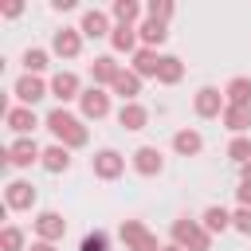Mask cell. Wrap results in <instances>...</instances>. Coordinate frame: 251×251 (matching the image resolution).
Returning <instances> with one entry per match:
<instances>
[{
  "label": "cell",
  "mask_w": 251,
  "mask_h": 251,
  "mask_svg": "<svg viewBox=\"0 0 251 251\" xmlns=\"http://www.w3.org/2000/svg\"><path fill=\"white\" fill-rule=\"evenodd\" d=\"M4 208H8V212H31V208H35V184H31V180H8V188H4Z\"/></svg>",
  "instance_id": "obj_10"
},
{
  "label": "cell",
  "mask_w": 251,
  "mask_h": 251,
  "mask_svg": "<svg viewBox=\"0 0 251 251\" xmlns=\"http://www.w3.org/2000/svg\"><path fill=\"white\" fill-rule=\"evenodd\" d=\"M51 8H55V12H71V8H75V0H51Z\"/></svg>",
  "instance_id": "obj_36"
},
{
  "label": "cell",
  "mask_w": 251,
  "mask_h": 251,
  "mask_svg": "<svg viewBox=\"0 0 251 251\" xmlns=\"http://www.w3.org/2000/svg\"><path fill=\"white\" fill-rule=\"evenodd\" d=\"M192 110H196V118H224L227 98H224V90H216V86H200L196 98H192Z\"/></svg>",
  "instance_id": "obj_7"
},
{
  "label": "cell",
  "mask_w": 251,
  "mask_h": 251,
  "mask_svg": "<svg viewBox=\"0 0 251 251\" xmlns=\"http://www.w3.org/2000/svg\"><path fill=\"white\" fill-rule=\"evenodd\" d=\"M78 31H82L86 39H110L114 24H110V16H106L102 8H86V12H82V24H78Z\"/></svg>",
  "instance_id": "obj_12"
},
{
  "label": "cell",
  "mask_w": 251,
  "mask_h": 251,
  "mask_svg": "<svg viewBox=\"0 0 251 251\" xmlns=\"http://www.w3.org/2000/svg\"><path fill=\"white\" fill-rule=\"evenodd\" d=\"M43 126H47V133L55 137V145H67V149H82V145L90 141V129L82 126V118H75L67 106H55V110L43 118Z\"/></svg>",
  "instance_id": "obj_1"
},
{
  "label": "cell",
  "mask_w": 251,
  "mask_h": 251,
  "mask_svg": "<svg viewBox=\"0 0 251 251\" xmlns=\"http://www.w3.org/2000/svg\"><path fill=\"white\" fill-rule=\"evenodd\" d=\"M31 227H35V239H43V243H59L63 235H67V220L59 216V212H39L35 220H31Z\"/></svg>",
  "instance_id": "obj_11"
},
{
  "label": "cell",
  "mask_w": 251,
  "mask_h": 251,
  "mask_svg": "<svg viewBox=\"0 0 251 251\" xmlns=\"http://www.w3.org/2000/svg\"><path fill=\"white\" fill-rule=\"evenodd\" d=\"M27 251H59V247H55V243H43V239H35Z\"/></svg>",
  "instance_id": "obj_37"
},
{
  "label": "cell",
  "mask_w": 251,
  "mask_h": 251,
  "mask_svg": "<svg viewBox=\"0 0 251 251\" xmlns=\"http://www.w3.org/2000/svg\"><path fill=\"white\" fill-rule=\"evenodd\" d=\"M129 165H133L137 176H161V173H165V157H161L157 145H141V149H133V153H129Z\"/></svg>",
  "instance_id": "obj_9"
},
{
  "label": "cell",
  "mask_w": 251,
  "mask_h": 251,
  "mask_svg": "<svg viewBox=\"0 0 251 251\" xmlns=\"http://www.w3.org/2000/svg\"><path fill=\"white\" fill-rule=\"evenodd\" d=\"M200 224H204V231H208V235H224V231L231 227V212H227V208H220V204H212V208H204Z\"/></svg>",
  "instance_id": "obj_21"
},
{
  "label": "cell",
  "mask_w": 251,
  "mask_h": 251,
  "mask_svg": "<svg viewBox=\"0 0 251 251\" xmlns=\"http://www.w3.org/2000/svg\"><path fill=\"white\" fill-rule=\"evenodd\" d=\"M0 251H24V231H20L16 224H8V227L0 231Z\"/></svg>",
  "instance_id": "obj_31"
},
{
  "label": "cell",
  "mask_w": 251,
  "mask_h": 251,
  "mask_svg": "<svg viewBox=\"0 0 251 251\" xmlns=\"http://www.w3.org/2000/svg\"><path fill=\"white\" fill-rule=\"evenodd\" d=\"M51 98H59L63 106H67V102H78V98H82L78 75H75V71H59V75L51 78Z\"/></svg>",
  "instance_id": "obj_14"
},
{
  "label": "cell",
  "mask_w": 251,
  "mask_h": 251,
  "mask_svg": "<svg viewBox=\"0 0 251 251\" xmlns=\"http://www.w3.org/2000/svg\"><path fill=\"white\" fill-rule=\"evenodd\" d=\"M51 51H55L59 59H78V51H82V31H78V27H59V31L51 35Z\"/></svg>",
  "instance_id": "obj_13"
},
{
  "label": "cell",
  "mask_w": 251,
  "mask_h": 251,
  "mask_svg": "<svg viewBox=\"0 0 251 251\" xmlns=\"http://www.w3.org/2000/svg\"><path fill=\"white\" fill-rule=\"evenodd\" d=\"M47 63H51V51H43V47H27L24 51V75H43Z\"/></svg>",
  "instance_id": "obj_29"
},
{
  "label": "cell",
  "mask_w": 251,
  "mask_h": 251,
  "mask_svg": "<svg viewBox=\"0 0 251 251\" xmlns=\"http://www.w3.org/2000/svg\"><path fill=\"white\" fill-rule=\"evenodd\" d=\"M137 35H141V47H153V51H157V47H161V43H165V39H169V27H165V24H157V20H149V16H145V20H141V24H137Z\"/></svg>",
  "instance_id": "obj_22"
},
{
  "label": "cell",
  "mask_w": 251,
  "mask_h": 251,
  "mask_svg": "<svg viewBox=\"0 0 251 251\" xmlns=\"http://www.w3.org/2000/svg\"><path fill=\"white\" fill-rule=\"evenodd\" d=\"M184 78V63L176 55H161V67H157V82L161 86H176Z\"/></svg>",
  "instance_id": "obj_27"
},
{
  "label": "cell",
  "mask_w": 251,
  "mask_h": 251,
  "mask_svg": "<svg viewBox=\"0 0 251 251\" xmlns=\"http://www.w3.org/2000/svg\"><path fill=\"white\" fill-rule=\"evenodd\" d=\"M220 122H224V126H227L235 137H243V133L251 129V106H227Z\"/></svg>",
  "instance_id": "obj_24"
},
{
  "label": "cell",
  "mask_w": 251,
  "mask_h": 251,
  "mask_svg": "<svg viewBox=\"0 0 251 251\" xmlns=\"http://www.w3.org/2000/svg\"><path fill=\"white\" fill-rule=\"evenodd\" d=\"M78 251H110V239H106V231H90V235L78 243Z\"/></svg>",
  "instance_id": "obj_33"
},
{
  "label": "cell",
  "mask_w": 251,
  "mask_h": 251,
  "mask_svg": "<svg viewBox=\"0 0 251 251\" xmlns=\"http://www.w3.org/2000/svg\"><path fill=\"white\" fill-rule=\"evenodd\" d=\"M118 126L129 129V133H137V129L149 126V110H145L141 102H122V110H118Z\"/></svg>",
  "instance_id": "obj_17"
},
{
  "label": "cell",
  "mask_w": 251,
  "mask_h": 251,
  "mask_svg": "<svg viewBox=\"0 0 251 251\" xmlns=\"http://www.w3.org/2000/svg\"><path fill=\"white\" fill-rule=\"evenodd\" d=\"M169 235H173V243H176V247H184V251H212V235L204 231V224H200V220L180 216V220H173Z\"/></svg>",
  "instance_id": "obj_2"
},
{
  "label": "cell",
  "mask_w": 251,
  "mask_h": 251,
  "mask_svg": "<svg viewBox=\"0 0 251 251\" xmlns=\"http://www.w3.org/2000/svg\"><path fill=\"white\" fill-rule=\"evenodd\" d=\"M227 157L243 169V165L251 161V137H231V141H227Z\"/></svg>",
  "instance_id": "obj_30"
},
{
  "label": "cell",
  "mask_w": 251,
  "mask_h": 251,
  "mask_svg": "<svg viewBox=\"0 0 251 251\" xmlns=\"http://www.w3.org/2000/svg\"><path fill=\"white\" fill-rule=\"evenodd\" d=\"M12 94H16V106H35L51 94V82H43L39 75H20L12 82Z\"/></svg>",
  "instance_id": "obj_5"
},
{
  "label": "cell",
  "mask_w": 251,
  "mask_h": 251,
  "mask_svg": "<svg viewBox=\"0 0 251 251\" xmlns=\"http://www.w3.org/2000/svg\"><path fill=\"white\" fill-rule=\"evenodd\" d=\"M110 20H114V24H129V27H137V20H141V4H137V0H114V4H110Z\"/></svg>",
  "instance_id": "obj_26"
},
{
  "label": "cell",
  "mask_w": 251,
  "mask_h": 251,
  "mask_svg": "<svg viewBox=\"0 0 251 251\" xmlns=\"http://www.w3.org/2000/svg\"><path fill=\"white\" fill-rule=\"evenodd\" d=\"M145 12H149V20H157V24H169L176 8H173V0H149V8H145Z\"/></svg>",
  "instance_id": "obj_32"
},
{
  "label": "cell",
  "mask_w": 251,
  "mask_h": 251,
  "mask_svg": "<svg viewBox=\"0 0 251 251\" xmlns=\"http://www.w3.org/2000/svg\"><path fill=\"white\" fill-rule=\"evenodd\" d=\"M118 235H122L126 251H161V247H165L141 220H122V224H118Z\"/></svg>",
  "instance_id": "obj_3"
},
{
  "label": "cell",
  "mask_w": 251,
  "mask_h": 251,
  "mask_svg": "<svg viewBox=\"0 0 251 251\" xmlns=\"http://www.w3.org/2000/svg\"><path fill=\"white\" fill-rule=\"evenodd\" d=\"M137 27H129V24H114V31H110V47L118 51V55H133L137 51Z\"/></svg>",
  "instance_id": "obj_19"
},
{
  "label": "cell",
  "mask_w": 251,
  "mask_h": 251,
  "mask_svg": "<svg viewBox=\"0 0 251 251\" xmlns=\"http://www.w3.org/2000/svg\"><path fill=\"white\" fill-rule=\"evenodd\" d=\"M20 12H24V4H8V8H4V16H8V20H16Z\"/></svg>",
  "instance_id": "obj_38"
},
{
  "label": "cell",
  "mask_w": 251,
  "mask_h": 251,
  "mask_svg": "<svg viewBox=\"0 0 251 251\" xmlns=\"http://www.w3.org/2000/svg\"><path fill=\"white\" fill-rule=\"evenodd\" d=\"M39 165H43L47 173H67V169H71V149H67V145H47Z\"/></svg>",
  "instance_id": "obj_28"
},
{
  "label": "cell",
  "mask_w": 251,
  "mask_h": 251,
  "mask_svg": "<svg viewBox=\"0 0 251 251\" xmlns=\"http://www.w3.org/2000/svg\"><path fill=\"white\" fill-rule=\"evenodd\" d=\"M157 67H161V55H157L153 47H137V51H133L129 71H133L137 78H157Z\"/></svg>",
  "instance_id": "obj_18"
},
{
  "label": "cell",
  "mask_w": 251,
  "mask_h": 251,
  "mask_svg": "<svg viewBox=\"0 0 251 251\" xmlns=\"http://www.w3.org/2000/svg\"><path fill=\"white\" fill-rule=\"evenodd\" d=\"M4 165H12V169H31V165H39L43 161V149L35 145V137H16L12 145H4Z\"/></svg>",
  "instance_id": "obj_4"
},
{
  "label": "cell",
  "mask_w": 251,
  "mask_h": 251,
  "mask_svg": "<svg viewBox=\"0 0 251 251\" xmlns=\"http://www.w3.org/2000/svg\"><path fill=\"white\" fill-rule=\"evenodd\" d=\"M78 114H82V122H102V118H110V94H106L102 86H86L82 98H78Z\"/></svg>",
  "instance_id": "obj_6"
},
{
  "label": "cell",
  "mask_w": 251,
  "mask_h": 251,
  "mask_svg": "<svg viewBox=\"0 0 251 251\" xmlns=\"http://www.w3.org/2000/svg\"><path fill=\"white\" fill-rule=\"evenodd\" d=\"M110 90H114L122 102H137V94H141V78H137L133 71H126V67H122V75L114 78V86H110Z\"/></svg>",
  "instance_id": "obj_23"
},
{
  "label": "cell",
  "mask_w": 251,
  "mask_h": 251,
  "mask_svg": "<svg viewBox=\"0 0 251 251\" xmlns=\"http://www.w3.org/2000/svg\"><path fill=\"white\" fill-rule=\"evenodd\" d=\"M224 98H227V106H251V78L247 75H235L224 86Z\"/></svg>",
  "instance_id": "obj_25"
},
{
  "label": "cell",
  "mask_w": 251,
  "mask_h": 251,
  "mask_svg": "<svg viewBox=\"0 0 251 251\" xmlns=\"http://www.w3.org/2000/svg\"><path fill=\"white\" fill-rule=\"evenodd\" d=\"M235 200H239V208H251V184H243V180H239V188H235Z\"/></svg>",
  "instance_id": "obj_35"
},
{
  "label": "cell",
  "mask_w": 251,
  "mask_h": 251,
  "mask_svg": "<svg viewBox=\"0 0 251 251\" xmlns=\"http://www.w3.org/2000/svg\"><path fill=\"white\" fill-rule=\"evenodd\" d=\"M200 149H204V137H200L196 129H188V126H184V129H176V133H173V153H176V157H196Z\"/></svg>",
  "instance_id": "obj_20"
},
{
  "label": "cell",
  "mask_w": 251,
  "mask_h": 251,
  "mask_svg": "<svg viewBox=\"0 0 251 251\" xmlns=\"http://www.w3.org/2000/svg\"><path fill=\"white\" fill-rule=\"evenodd\" d=\"M161 251H184V247H176V243H165V247H161Z\"/></svg>",
  "instance_id": "obj_40"
},
{
  "label": "cell",
  "mask_w": 251,
  "mask_h": 251,
  "mask_svg": "<svg viewBox=\"0 0 251 251\" xmlns=\"http://www.w3.org/2000/svg\"><path fill=\"white\" fill-rule=\"evenodd\" d=\"M4 126H8L16 137H31V129L39 126V118H35V110H31V106H8Z\"/></svg>",
  "instance_id": "obj_15"
},
{
  "label": "cell",
  "mask_w": 251,
  "mask_h": 251,
  "mask_svg": "<svg viewBox=\"0 0 251 251\" xmlns=\"http://www.w3.org/2000/svg\"><path fill=\"white\" fill-rule=\"evenodd\" d=\"M90 169H94L98 180H118V176L126 173V157H122L118 149H98V153L90 157Z\"/></svg>",
  "instance_id": "obj_8"
},
{
  "label": "cell",
  "mask_w": 251,
  "mask_h": 251,
  "mask_svg": "<svg viewBox=\"0 0 251 251\" xmlns=\"http://www.w3.org/2000/svg\"><path fill=\"white\" fill-rule=\"evenodd\" d=\"M122 75V63L114 59V55H98L94 63H90V78H94V86H114V78Z\"/></svg>",
  "instance_id": "obj_16"
},
{
  "label": "cell",
  "mask_w": 251,
  "mask_h": 251,
  "mask_svg": "<svg viewBox=\"0 0 251 251\" xmlns=\"http://www.w3.org/2000/svg\"><path fill=\"white\" fill-rule=\"evenodd\" d=\"M231 227H235L239 235H251V208H235V212H231Z\"/></svg>",
  "instance_id": "obj_34"
},
{
  "label": "cell",
  "mask_w": 251,
  "mask_h": 251,
  "mask_svg": "<svg viewBox=\"0 0 251 251\" xmlns=\"http://www.w3.org/2000/svg\"><path fill=\"white\" fill-rule=\"evenodd\" d=\"M239 180H243V184H251V161H247V165L239 169Z\"/></svg>",
  "instance_id": "obj_39"
}]
</instances>
